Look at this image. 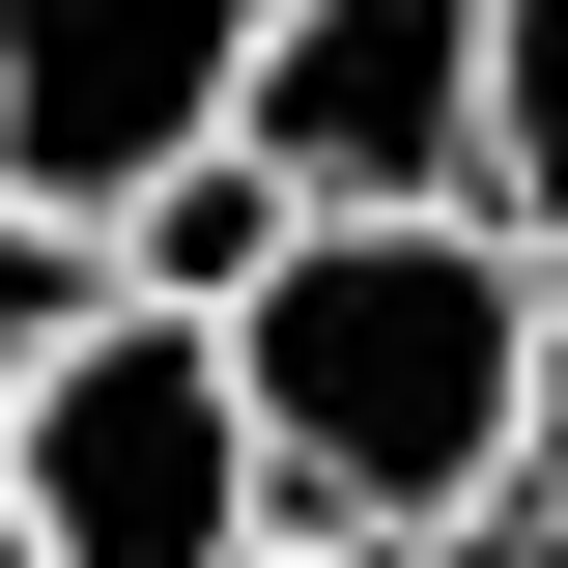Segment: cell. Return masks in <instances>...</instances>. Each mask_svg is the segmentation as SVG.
<instances>
[{
  "label": "cell",
  "instance_id": "8",
  "mask_svg": "<svg viewBox=\"0 0 568 568\" xmlns=\"http://www.w3.org/2000/svg\"><path fill=\"white\" fill-rule=\"evenodd\" d=\"M540 540H568V284H540Z\"/></svg>",
  "mask_w": 568,
  "mask_h": 568
},
{
  "label": "cell",
  "instance_id": "11",
  "mask_svg": "<svg viewBox=\"0 0 568 568\" xmlns=\"http://www.w3.org/2000/svg\"><path fill=\"white\" fill-rule=\"evenodd\" d=\"M0 568H29V540H0Z\"/></svg>",
  "mask_w": 568,
  "mask_h": 568
},
{
  "label": "cell",
  "instance_id": "5",
  "mask_svg": "<svg viewBox=\"0 0 568 568\" xmlns=\"http://www.w3.org/2000/svg\"><path fill=\"white\" fill-rule=\"evenodd\" d=\"M284 256H313V200H284L256 142H200V171H171V200L114 227V313H200V342H227V313H256Z\"/></svg>",
  "mask_w": 568,
  "mask_h": 568
},
{
  "label": "cell",
  "instance_id": "6",
  "mask_svg": "<svg viewBox=\"0 0 568 568\" xmlns=\"http://www.w3.org/2000/svg\"><path fill=\"white\" fill-rule=\"evenodd\" d=\"M455 200H484V256L568 284V0H484V171Z\"/></svg>",
  "mask_w": 568,
  "mask_h": 568
},
{
  "label": "cell",
  "instance_id": "3",
  "mask_svg": "<svg viewBox=\"0 0 568 568\" xmlns=\"http://www.w3.org/2000/svg\"><path fill=\"white\" fill-rule=\"evenodd\" d=\"M256 29L284 0H0V200L114 256V227L256 114Z\"/></svg>",
  "mask_w": 568,
  "mask_h": 568
},
{
  "label": "cell",
  "instance_id": "10",
  "mask_svg": "<svg viewBox=\"0 0 568 568\" xmlns=\"http://www.w3.org/2000/svg\"><path fill=\"white\" fill-rule=\"evenodd\" d=\"M256 568H313V540H256Z\"/></svg>",
  "mask_w": 568,
  "mask_h": 568
},
{
  "label": "cell",
  "instance_id": "7",
  "mask_svg": "<svg viewBox=\"0 0 568 568\" xmlns=\"http://www.w3.org/2000/svg\"><path fill=\"white\" fill-rule=\"evenodd\" d=\"M85 313H114V256H85V227H29V200H0V426L58 398V342H85Z\"/></svg>",
  "mask_w": 568,
  "mask_h": 568
},
{
  "label": "cell",
  "instance_id": "4",
  "mask_svg": "<svg viewBox=\"0 0 568 568\" xmlns=\"http://www.w3.org/2000/svg\"><path fill=\"white\" fill-rule=\"evenodd\" d=\"M313 227H484V0H284L256 29V114H227Z\"/></svg>",
  "mask_w": 568,
  "mask_h": 568
},
{
  "label": "cell",
  "instance_id": "2",
  "mask_svg": "<svg viewBox=\"0 0 568 568\" xmlns=\"http://www.w3.org/2000/svg\"><path fill=\"white\" fill-rule=\"evenodd\" d=\"M0 540H29V568H256L284 540L200 313H85V342H58V398L0 426Z\"/></svg>",
  "mask_w": 568,
  "mask_h": 568
},
{
  "label": "cell",
  "instance_id": "9",
  "mask_svg": "<svg viewBox=\"0 0 568 568\" xmlns=\"http://www.w3.org/2000/svg\"><path fill=\"white\" fill-rule=\"evenodd\" d=\"M455 568H568V540H540V511H484V540H455Z\"/></svg>",
  "mask_w": 568,
  "mask_h": 568
},
{
  "label": "cell",
  "instance_id": "1",
  "mask_svg": "<svg viewBox=\"0 0 568 568\" xmlns=\"http://www.w3.org/2000/svg\"><path fill=\"white\" fill-rule=\"evenodd\" d=\"M227 426H256V511L313 568H455L484 511H540V256L313 227L227 313Z\"/></svg>",
  "mask_w": 568,
  "mask_h": 568
}]
</instances>
